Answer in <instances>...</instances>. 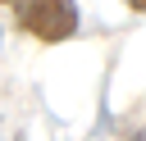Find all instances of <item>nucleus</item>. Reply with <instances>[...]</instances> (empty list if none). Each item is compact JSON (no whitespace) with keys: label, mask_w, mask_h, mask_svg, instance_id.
<instances>
[{"label":"nucleus","mask_w":146,"mask_h":141,"mask_svg":"<svg viewBox=\"0 0 146 141\" xmlns=\"http://www.w3.org/2000/svg\"><path fill=\"white\" fill-rule=\"evenodd\" d=\"M18 23H23V32H32L36 41L55 45V41H68V36L78 32L82 14H78L73 0H23V5H18Z\"/></svg>","instance_id":"nucleus-1"},{"label":"nucleus","mask_w":146,"mask_h":141,"mask_svg":"<svg viewBox=\"0 0 146 141\" xmlns=\"http://www.w3.org/2000/svg\"><path fill=\"white\" fill-rule=\"evenodd\" d=\"M128 5H132V9H146V0H128Z\"/></svg>","instance_id":"nucleus-2"},{"label":"nucleus","mask_w":146,"mask_h":141,"mask_svg":"<svg viewBox=\"0 0 146 141\" xmlns=\"http://www.w3.org/2000/svg\"><path fill=\"white\" fill-rule=\"evenodd\" d=\"M0 5H23V0H0Z\"/></svg>","instance_id":"nucleus-3"},{"label":"nucleus","mask_w":146,"mask_h":141,"mask_svg":"<svg viewBox=\"0 0 146 141\" xmlns=\"http://www.w3.org/2000/svg\"><path fill=\"white\" fill-rule=\"evenodd\" d=\"M18 141H23V136H18Z\"/></svg>","instance_id":"nucleus-4"}]
</instances>
